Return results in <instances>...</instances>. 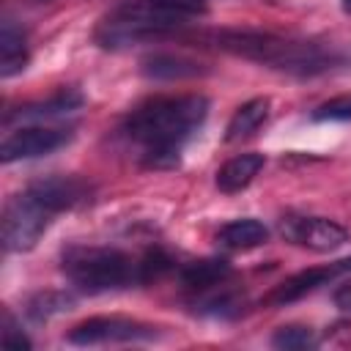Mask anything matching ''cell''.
I'll use <instances>...</instances> for the list:
<instances>
[{
	"label": "cell",
	"mask_w": 351,
	"mask_h": 351,
	"mask_svg": "<svg viewBox=\"0 0 351 351\" xmlns=\"http://www.w3.org/2000/svg\"><path fill=\"white\" fill-rule=\"evenodd\" d=\"M211 101L200 93L154 96L137 104L121 123V137L134 148L143 167L178 165L186 143L203 129Z\"/></svg>",
	"instance_id": "obj_1"
},
{
	"label": "cell",
	"mask_w": 351,
	"mask_h": 351,
	"mask_svg": "<svg viewBox=\"0 0 351 351\" xmlns=\"http://www.w3.org/2000/svg\"><path fill=\"white\" fill-rule=\"evenodd\" d=\"M230 277V263L225 258H203L192 261L181 269V282L192 291H208Z\"/></svg>",
	"instance_id": "obj_16"
},
{
	"label": "cell",
	"mask_w": 351,
	"mask_h": 351,
	"mask_svg": "<svg viewBox=\"0 0 351 351\" xmlns=\"http://www.w3.org/2000/svg\"><path fill=\"white\" fill-rule=\"evenodd\" d=\"M60 269L69 282L85 293H107L140 285V258H132L118 247L71 244L60 258Z\"/></svg>",
	"instance_id": "obj_4"
},
{
	"label": "cell",
	"mask_w": 351,
	"mask_h": 351,
	"mask_svg": "<svg viewBox=\"0 0 351 351\" xmlns=\"http://www.w3.org/2000/svg\"><path fill=\"white\" fill-rule=\"evenodd\" d=\"M69 140H71V129H63V126H44V123L19 126L3 137L0 162L14 165V162H25V159H38V156L55 154Z\"/></svg>",
	"instance_id": "obj_7"
},
{
	"label": "cell",
	"mask_w": 351,
	"mask_h": 351,
	"mask_svg": "<svg viewBox=\"0 0 351 351\" xmlns=\"http://www.w3.org/2000/svg\"><path fill=\"white\" fill-rule=\"evenodd\" d=\"M55 217H58V208L33 184H27L22 192L11 195L3 206V217H0L3 250L5 252L33 250Z\"/></svg>",
	"instance_id": "obj_5"
},
{
	"label": "cell",
	"mask_w": 351,
	"mask_h": 351,
	"mask_svg": "<svg viewBox=\"0 0 351 351\" xmlns=\"http://www.w3.org/2000/svg\"><path fill=\"white\" fill-rule=\"evenodd\" d=\"M340 5H343V11L351 16V0H340Z\"/></svg>",
	"instance_id": "obj_23"
},
{
	"label": "cell",
	"mask_w": 351,
	"mask_h": 351,
	"mask_svg": "<svg viewBox=\"0 0 351 351\" xmlns=\"http://www.w3.org/2000/svg\"><path fill=\"white\" fill-rule=\"evenodd\" d=\"M241 304H244V302H241L236 293L222 291V293L206 296V299L197 304V310H200L203 315H211V318H233V315L241 313Z\"/></svg>",
	"instance_id": "obj_18"
},
{
	"label": "cell",
	"mask_w": 351,
	"mask_h": 351,
	"mask_svg": "<svg viewBox=\"0 0 351 351\" xmlns=\"http://www.w3.org/2000/svg\"><path fill=\"white\" fill-rule=\"evenodd\" d=\"M310 118L313 121H351V93H343V96H335L318 104Z\"/></svg>",
	"instance_id": "obj_20"
},
{
	"label": "cell",
	"mask_w": 351,
	"mask_h": 351,
	"mask_svg": "<svg viewBox=\"0 0 351 351\" xmlns=\"http://www.w3.org/2000/svg\"><path fill=\"white\" fill-rule=\"evenodd\" d=\"M332 302H335L343 313H351V280H346L343 285H337V291L332 293Z\"/></svg>",
	"instance_id": "obj_22"
},
{
	"label": "cell",
	"mask_w": 351,
	"mask_h": 351,
	"mask_svg": "<svg viewBox=\"0 0 351 351\" xmlns=\"http://www.w3.org/2000/svg\"><path fill=\"white\" fill-rule=\"evenodd\" d=\"M263 165H266V156H263V154H255V151H250V154H239V156L228 159V162L217 170L214 184H217L219 192H225V195H236V192L247 189V186L255 181V176L263 170Z\"/></svg>",
	"instance_id": "obj_13"
},
{
	"label": "cell",
	"mask_w": 351,
	"mask_h": 351,
	"mask_svg": "<svg viewBox=\"0 0 351 351\" xmlns=\"http://www.w3.org/2000/svg\"><path fill=\"white\" fill-rule=\"evenodd\" d=\"M162 332L154 324L123 318V315H93L69 329L66 343L71 346H126V343H151Z\"/></svg>",
	"instance_id": "obj_6"
},
{
	"label": "cell",
	"mask_w": 351,
	"mask_h": 351,
	"mask_svg": "<svg viewBox=\"0 0 351 351\" xmlns=\"http://www.w3.org/2000/svg\"><path fill=\"white\" fill-rule=\"evenodd\" d=\"M82 104H85V96L77 88H60V90H55L47 99H38V101L22 104L19 110H11L5 115V123L14 121V118H19V121H36V123L44 121V118H63V115L77 112Z\"/></svg>",
	"instance_id": "obj_11"
},
{
	"label": "cell",
	"mask_w": 351,
	"mask_h": 351,
	"mask_svg": "<svg viewBox=\"0 0 351 351\" xmlns=\"http://www.w3.org/2000/svg\"><path fill=\"white\" fill-rule=\"evenodd\" d=\"M0 343L3 348H11V351H22V348H30V337L22 332V326L16 324V318L5 310L3 313V326H0Z\"/></svg>",
	"instance_id": "obj_21"
},
{
	"label": "cell",
	"mask_w": 351,
	"mask_h": 351,
	"mask_svg": "<svg viewBox=\"0 0 351 351\" xmlns=\"http://www.w3.org/2000/svg\"><path fill=\"white\" fill-rule=\"evenodd\" d=\"M280 233L296 244V247H304V250H313V252H335L340 250L346 241H348V230L335 222V219H326V217H282L280 222Z\"/></svg>",
	"instance_id": "obj_8"
},
{
	"label": "cell",
	"mask_w": 351,
	"mask_h": 351,
	"mask_svg": "<svg viewBox=\"0 0 351 351\" xmlns=\"http://www.w3.org/2000/svg\"><path fill=\"white\" fill-rule=\"evenodd\" d=\"M140 74L145 80H156V82H178V80L203 77V74H208V69L200 60H192L186 55L151 52L140 60Z\"/></svg>",
	"instance_id": "obj_10"
},
{
	"label": "cell",
	"mask_w": 351,
	"mask_h": 351,
	"mask_svg": "<svg viewBox=\"0 0 351 351\" xmlns=\"http://www.w3.org/2000/svg\"><path fill=\"white\" fill-rule=\"evenodd\" d=\"M266 241H269V228L261 219H255V217L230 219L228 225H222L217 230V244L222 250H233V252L255 250V247H261Z\"/></svg>",
	"instance_id": "obj_14"
},
{
	"label": "cell",
	"mask_w": 351,
	"mask_h": 351,
	"mask_svg": "<svg viewBox=\"0 0 351 351\" xmlns=\"http://www.w3.org/2000/svg\"><path fill=\"white\" fill-rule=\"evenodd\" d=\"M211 44L228 55L261 63L266 69H274L291 77H315L343 63V55H337L335 49L318 41L291 38L269 30H247V27L217 30L211 36Z\"/></svg>",
	"instance_id": "obj_2"
},
{
	"label": "cell",
	"mask_w": 351,
	"mask_h": 351,
	"mask_svg": "<svg viewBox=\"0 0 351 351\" xmlns=\"http://www.w3.org/2000/svg\"><path fill=\"white\" fill-rule=\"evenodd\" d=\"M30 63V49H27V38L25 30L14 22V19H3L0 25V77L11 80L16 74H22Z\"/></svg>",
	"instance_id": "obj_12"
},
{
	"label": "cell",
	"mask_w": 351,
	"mask_h": 351,
	"mask_svg": "<svg viewBox=\"0 0 351 351\" xmlns=\"http://www.w3.org/2000/svg\"><path fill=\"white\" fill-rule=\"evenodd\" d=\"M208 11V0H123L93 30L101 49H129L134 44L167 36Z\"/></svg>",
	"instance_id": "obj_3"
},
{
	"label": "cell",
	"mask_w": 351,
	"mask_h": 351,
	"mask_svg": "<svg viewBox=\"0 0 351 351\" xmlns=\"http://www.w3.org/2000/svg\"><path fill=\"white\" fill-rule=\"evenodd\" d=\"M271 346L274 348H282V351H296V348H310L315 346V335L310 326H280L274 335H271Z\"/></svg>",
	"instance_id": "obj_19"
},
{
	"label": "cell",
	"mask_w": 351,
	"mask_h": 351,
	"mask_svg": "<svg viewBox=\"0 0 351 351\" xmlns=\"http://www.w3.org/2000/svg\"><path fill=\"white\" fill-rule=\"evenodd\" d=\"M74 307V296L66 293V291H38L27 299L25 304V315L33 321V324H44L66 310Z\"/></svg>",
	"instance_id": "obj_17"
},
{
	"label": "cell",
	"mask_w": 351,
	"mask_h": 351,
	"mask_svg": "<svg viewBox=\"0 0 351 351\" xmlns=\"http://www.w3.org/2000/svg\"><path fill=\"white\" fill-rule=\"evenodd\" d=\"M343 274H351V258H340V261H332V263H324V266L296 271L288 280H282L280 285H274V291L266 296V304H271V307L293 304V302L304 299L307 293L318 291L321 285H329L332 280H337Z\"/></svg>",
	"instance_id": "obj_9"
},
{
	"label": "cell",
	"mask_w": 351,
	"mask_h": 351,
	"mask_svg": "<svg viewBox=\"0 0 351 351\" xmlns=\"http://www.w3.org/2000/svg\"><path fill=\"white\" fill-rule=\"evenodd\" d=\"M269 112H271V99L266 96H255L250 101H244L228 121L225 126V143H241L252 134L261 132V126L269 121Z\"/></svg>",
	"instance_id": "obj_15"
}]
</instances>
